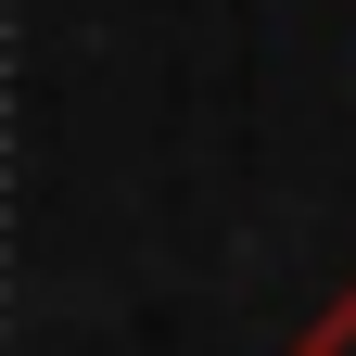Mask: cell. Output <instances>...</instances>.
Masks as SVG:
<instances>
[{"mask_svg":"<svg viewBox=\"0 0 356 356\" xmlns=\"http://www.w3.org/2000/svg\"><path fill=\"white\" fill-rule=\"evenodd\" d=\"M293 356H356V280L318 305V318H305V343H293Z\"/></svg>","mask_w":356,"mask_h":356,"instance_id":"cell-1","label":"cell"}]
</instances>
